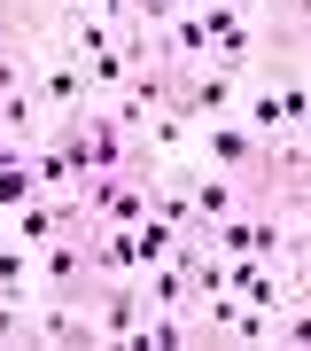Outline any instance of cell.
Here are the masks:
<instances>
[{
	"instance_id": "obj_7",
	"label": "cell",
	"mask_w": 311,
	"mask_h": 351,
	"mask_svg": "<svg viewBox=\"0 0 311 351\" xmlns=\"http://www.w3.org/2000/svg\"><path fill=\"white\" fill-rule=\"evenodd\" d=\"M0 289H8V297L24 289V250H0Z\"/></svg>"
},
{
	"instance_id": "obj_5",
	"label": "cell",
	"mask_w": 311,
	"mask_h": 351,
	"mask_svg": "<svg viewBox=\"0 0 311 351\" xmlns=\"http://www.w3.org/2000/svg\"><path fill=\"white\" fill-rule=\"evenodd\" d=\"M195 211L202 219H226V211H234V180H202V188H195Z\"/></svg>"
},
{
	"instance_id": "obj_2",
	"label": "cell",
	"mask_w": 311,
	"mask_h": 351,
	"mask_svg": "<svg viewBox=\"0 0 311 351\" xmlns=\"http://www.w3.org/2000/svg\"><path fill=\"white\" fill-rule=\"evenodd\" d=\"M39 274L47 281H78V274H94V258H86V242H55V250L39 258Z\"/></svg>"
},
{
	"instance_id": "obj_6",
	"label": "cell",
	"mask_w": 311,
	"mask_h": 351,
	"mask_svg": "<svg viewBox=\"0 0 311 351\" xmlns=\"http://www.w3.org/2000/svg\"><path fill=\"white\" fill-rule=\"evenodd\" d=\"M218 250L226 258H249V219H218Z\"/></svg>"
},
{
	"instance_id": "obj_8",
	"label": "cell",
	"mask_w": 311,
	"mask_h": 351,
	"mask_svg": "<svg viewBox=\"0 0 311 351\" xmlns=\"http://www.w3.org/2000/svg\"><path fill=\"white\" fill-rule=\"evenodd\" d=\"M55 234V211H39V203H31V211H24V242H47Z\"/></svg>"
},
{
	"instance_id": "obj_10",
	"label": "cell",
	"mask_w": 311,
	"mask_h": 351,
	"mask_svg": "<svg viewBox=\"0 0 311 351\" xmlns=\"http://www.w3.org/2000/svg\"><path fill=\"white\" fill-rule=\"evenodd\" d=\"M16 47V24H8V16H0V55H8Z\"/></svg>"
},
{
	"instance_id": "obj_11",
	"label": "cell",
	"mask_w": 311,
	"mask_h": 351,
	"mask_svg": "<svg viewBox=\"0 0 311 351\" xmlns=\"http://www.w3.org/2000/svg\"><path fill=\"white\" fill-rule=\"evenodd\" d=\"M78 8H86V0H78Z\"/></svg>"
},
{
	"instance_id": "obj_1",
	"label": "cell",
	"mask_w": 311,
	"mask_h": 351,
	"mask_svg": "<svg viewBox=\"0 0 311 351\" xmlns=\"http://www.w3.org/2000/svg\"><path fill=\"white\" fill-rule=\"evenodd\" d=\"M202 47H226V55L241 63V55H249V24H241V8L211 0V8H202Z\"/></svg>"
},
{
	"instance_id": "obj_4",
	"label": "cell",
	"mask_w": 311,
	"mask_h": 351,
	"mask_svg": "<svg viewBox=\"0 0 311 351\" xmlns=\"http://www.w3.org/2000/svg\"><path fill=\"white\" fill-rule=\"evenodd\" d=\"M187 101H195V110H202V117H218V110H226V101H234V78H226V71H218V78H211V71H202V78H195V94H187Z\"/></svg>"
},
{
	"instance_id": "obj_3",
	"label": "cell",
	"mask_w": 311,
	"mask_h": 351,
	"mask_svg": "<svg viewBox=\"0 0 311 351\" xmlns=\"http://www.w3.org/2000/svg\"><path fill=\"white\" fill-rule=\"evenodd\" d=\"M211 156H218V164H249V156H257V141H249L241 125H211Z\"/></svg>"
},
{
	"instance_id": "obj_9",
	"label": "cell",
	"mask_w": 311,
	"mask_h": 351,
	"mask_svg": "<svg viewBox=\"0 0 311 351\" xmlns=\"http://www.w3.org/2000/svg\"><path fill=\"white\" fill-rule=\"evenodd\" d=\"M0 94H16V63H8V55H0Z\"/></svg>"
}]
</instances>
